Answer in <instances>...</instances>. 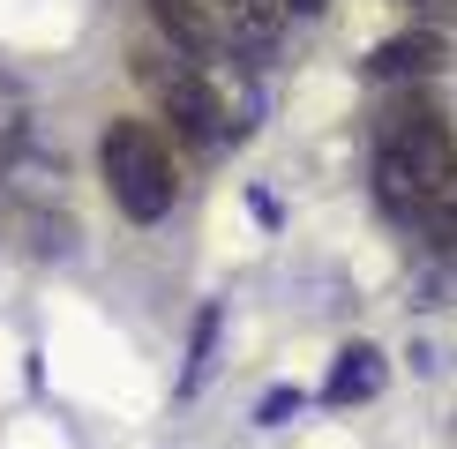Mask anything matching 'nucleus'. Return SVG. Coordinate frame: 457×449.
<instances>
[{"mask_svg":"<svg viewBox=\"0 0 457 449\" xmlns=\"http://www.w3.org/2000/svg\"><path fill=\"white\" fill-rule=\"evenodd\" d=\"M457 187V135L443 120V105L428 90H405V98L383 105V127H375V195L397 217H428Z\"/></svg>","mask_w":457,"mask_h":449,"instance_id":"f257e3e1","label":"nucleus"},{"mask_svg":"<svg viewBox=\"0 0 457 449\" xmlns=\"http://www.w3.org/2000/svg\"><path fill=\"white\" fill-rule=\"evenodd\" d=\"M98 165H105V187L136 224H158L180 195V173H173V150L158 143L150 120H112L98 135Z\"/></svg>","mask_w":457,"mask_h":449,"instance_id":"f03ea898","label":"nucleus"},{"mask_svg":"<svg viewBox=\"0 0 457 449\" xmlns=\"http://www.w3.org/2000/svg\"><path fill=\"white\" fill-rule=\"evenodd\" d=\"M143 83L158 90V105H165V120L180 127L187 143H225V135H240V120H233V105L218 98L211 83H203V68L195 61H143Z\"/></svg>","mask_w":457,"mask_h":449,"instance_id":"7ed1b4c3","label":"nucleus"},{"mask_svg":"<svg viewBox=\"0 0 457 449\" xmlns=\"http://www.w3.org/2000/svg\"><path fill=\"white\" fill-rule=\"evenodd\" d=\"M450 68V37L443 30H397L368 53V75L375 83H428V75Z\"/></svg>","mask_w":457,"mask_h":449,"instance_id":"20e7f679","label":"nucleus"},{"mask_svg":"<svg viewBox=\"0 0 457 449\" xmlns=\"http://www.w3.org/2000/svg\"><path fill=\"white\" fill-rule=\"evenodd\" d=\"M150 23L173 37V53H180V61H195V68L218 53V30H211V15H203L195 0H150Z\"/></svg>","mask_w":457,"mask_h":449,"instance_id":"39448f33","label":"nucleus"},{"mask_svg":"<svg viewBox=\"0 0 457 449\" xmlns=\"http://www.w3.org/2000/svg\"><path fill=\"white\" fill-rule=\"evenodd\" d=\"M375 389H383V352L375 345H345L337 367H330V382H322V397L330 404H360V397H375Z\"/></svg>","mask_w":457,"mask_h":449,"instance_id":"423d86ee","label":"nucleus"},{"mask_svg":"<svg viewBox=\"0 0 457 449\" xmlns=\"http://www.w3.org/2000/svg\"><path fill=\"white\" fill-rule=\"evenodd\" d=\"M218 322H225L218 307H203V314H195V345H187V374H180V389H187V397H195V389H203V374H211V345H218Z\"/></svg>","mask_w":457,"mask_h":449,"instance_id":"0eeeda50","label":"nucleus"},{"mask_svg":"<svg viewBox=\"0 0 457 449\" xmlns=\"http://www.w3.org/2000/svg\"><path fill=\"white\" fill-rule=\"evenodd\" d=\"M428 240H435V248H457V187L428 210Z\"/></svg>","mask_w":457,"mask_h":449,"instance_id":"6e6552de","label":"nucleus"},{"mask_svg":"<svg viewBox=\"0 0 457 449\" xmlns=\"http://www.w3.org/2000/svg\"><path fill=\"white\" fill-rule=\"evenodd\" d=\"M293 412H300V389H270L255 420H262V427H285V420H293Z\"/></svg>","mask_w":457,"mask_h":449,"instance_id":"1a4fd4ad","label":"nucleus"},{"mask_svg":"<svg viewBox=\"0 0 457 449\" xmlns=\"http://www.w3.org/2000/svg\"><path fill=\"white\" fill-rule=\"evenodd\" d=\"M330 0H285V15H322Z\"/></svg>","mask_w":457,"mask_h":449,"instance_id":"9d476101","label":"nucleus"},{"mask_svg":"<svg viewBox=\"0 0 457 449\" xmlns=\"http://www.w3.org/2000/svg\"><path fill=\"white\" fill-rule=\"evenodd\" d=\"M405 8H420V15H428V8H435V15H457V0H405Z\"/></svg>","mask_w":457,"mask_h":449,"instance_id":"9b49d317","label":"nucleus"},{"mask_svg":"<svg viewBox=\"0 0 457 449\" xmlns=\"http://www.w3.org/2000/svg\"><path fill=\"white\" fill-rule=\"evenodd\" d=\"M225 8H233V15H240V8H255V0H225Z\"/></svg>","mask_w":457,"mask_h":449,"instance_id":"f8f14e48","label":"nucleus"}]
</instances>
